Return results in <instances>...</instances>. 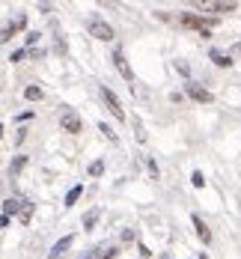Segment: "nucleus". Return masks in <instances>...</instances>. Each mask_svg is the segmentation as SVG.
Here are the masks:
<instances>
[{
	"label": "nucleus",
	"mask_w": 241,
	"mask_h": 259,
	"mask_svg": "<svg viewBox=\"0 0 241 259\" xmlns=\"http://www.w3.org/2000/svg\"><path fill=\"white\" fill-rule=\"evenodd\" d=\"M179 21H182V27H190V30H197V33H200L203 39H209L212 27L217 24L214 18H203V15H194V12H185V15H182Z\"/></svg>",
	"instance_id": "f257e3e1"
},
{
	"label": "nucleus",
	"mask_w": 241,
	"mask_h": 259,
	"mask_svg": "<svg viewBox=\"0 0 241 259\" xmlns=\"http://www.w3.org/2000/svg\"><path fill=\"white\" fill-rule=\"evenodd\" d=\"M60 128L69 131V134H80V131H83V119L78 116L75 107H63V110H60Z\"/></svg>",
	"instance_id": "f03ea898"
},
{
	"label": "nucleus",
	"mask_w": 241,
	"mask_h": 259,
	"mask_svg": "<svg viewBox=\"0 0 241 259\" xmlns=\"http://www.w3.org/2000/svg\"><path fill=\"white\" fill-rule=\"evenodd\" d=\"M86 33H89L92 39H102V42H110V39H113V27L107 24L105 18H99V15L86 21Z\"/></svg>",
	"instance_id": "7ed1b4c3"
},
{
	"label": "nucleus",
	"mask_w": 241,
	"mask_h": 259,
	"mask_svg": "<svg viewBox=\"0 0 241 259\" xmlns=\"http://www.w3.org/2000/svg\"><path fill=\"white\" fill-rule=\"evenodd\" d=\"M102 99H105V104H107V110L113 113V119H119V122H125L128 116H125V110H122V102H119V96L110 90V87H102Z\"/></svg>",
	"instance_id": "20e7f679"
},
{
	"label": "nucleus",
	"mask_w": 241,
	"mask_h": 259,
	"mask_svg": "<svg viewBox=\"0 0 241 259\" xmlns=\"http://www.w3.org/2000/svg\"><path fill=\"white\" fill-rule=\"evenodd\" d=\"M110 60H113V66H116V72H119L122 78L128 80V83H134V72H131V66H128V60H125V51H122V48H116Z\"/></svg>",
	"instance_id": "39448f33"
},
{
	"label": "nucleus",
	"mask_w": 241,
	"mask_h": 259,
	"mask_svg": "<svg viewBox=\"0 0 241 259\" xmlns=\"http://www.w3.org/2000/svg\"><path fill=\"white\" fill-rule=\"evenodd\" d=\"M24 27H27V15H24V12H18V15H15V21L3 24V30H0V42H6L9 36H15V33H18V30H24Z\"/></svg>",
	"instance_id": "423d86ee"
},
{
	"label": "nucleus",
	"mask_w": 241,
	"mask_h": 259,
	"mask_svg": "<svg viewBox=\"0 0 241 259\" xmlns=\"http://www.w3.org/2000/svg\"><path fill=\"white\" fill-rule=\"evenodd\" d=\"M185 90H187V96H190L194 102H200V104H209V102H212V93H209L206 87L194 83V80H187V83H185Z\"/></svg>",
	"instance_id": "0eeeda50"
},
{
	"label": "nucleus",
	"mask_w": 241,
	"mask_h": 259,
	"mask_svg": "<svg viewBox=\"0 0 241 259\" xmlns=\"http://www.w3.org/2000/svg\"><path fill=\"white\" fill-rule=\"evenodd\" d=\"M190 224H194V230H197V235H200L203 244H212V230L206 227V221H203L200 214H190Z\"/></svg>",
	"instance_id": "6e6552de"
},
{
	"label": "nucleus",
	"mask_w": 241,
	"mask_h": 259,
	"mask_svg": "<svg viewBox=\"0 0 241 259\" xmlns=\"http://www.w3.org/2000/svg\"><path fill=\"white\" fill-rule=\"evenodd\" d=\"M72 244H75V235H63V238H60V241H57V244L51 247L48 259H60L63 253H66V250H69V247H72Z\"/></svg>",
	"instance_id": "1a4fd4ad"
},
{
	"label": "nucleus",
	"mask_w": 241,
	"mask_h": 259,
	"mask_svg": "<svg viewBox=\"0 0 241 259\" xmlns=\"http://www.w3.org/2000/svg\"><path fill=\"white\" fill-rule=\"evenodd\" d=\"M209 60H212L214 66H220V69H229L235 60H232V54H226V51H217V48H212L209 51Z\"/></svg>",
	"instance_id": "9d476101"
},
{
	"label": "nucleus",
	"mask_w": 241,
	"mask_h": 259,
	"mask_svg": "<svg viewBox=\"0 0 241 259\" xmlns=\"http://www.w3.org/2000/svg\"><path fill=\"white\" fill-rule=\"evenodd\" d=\"M21 203H24V200H18V197H9V200H3V218H12V214H18V211H21Z\"/></svg>",
	"instance_id": "9b49d317"
},
{
	"label": "nucleus",
	"mask_w": 241,
	"mask_h": 259,
	"mask_svg": "<svg viewBox=\"0 0 241 259\" xmlns=\"http://www.w3.org/2000/svg\"><path fill=\"white\" fill-rule=\"evenodd\" d=\"M200 9H212V12H235V3H197Z\"/></svg>",
	"instance_id": "f8f14e48"
},
{
	"label": "nucleus",
	"mask_w": 241,
	"mask_h": 259,
	"mask_svg": "<svg viewBox=\"0 0 241 259\" xmlns=\"http://www.w3.org/2000/svg\"><path fill=\"white\" fill-rule=\"evenodd\" d=\"M99 214H102L99 208H92V211H86V214H83V221H80V227H83V230L89 233V230H92V227L99 224Z\"/></svg>",
	"instance_id": "ddd939ff"
},
{
	"label": "nucleus",
	"mask_w": 241,
	"mask_h": 259,
	"mask_svg": "<svg viewBox=\"0 0 241 259\" xmlns=\"http://www.w3.org/2000/svg\"><path fill=\"white\" fill-rule=\"evenodd\" d=\"M80 194H83V185H75V188H72V191L66 194V203H63V206H66V208H72V206H75V203L80 200Z\"/></svg>",
	"instance_id": "4468645a"
},
{
	"label": "nucleus",
	"mask_w": 241,
	"mask_h": 259,
	"mask_svg": "<svg viewBox=\"0 0 241 259\" xmlns=\"http://www.w3.org/2000/svg\"><path fill=\"white\" fill-rule=\"evenodd\" d=\"M42 96H45V93H42V87H27V90H24L27 102H42Z\"/></svg>",
	"instance_id": "2eb2a0df"
},
{
	"label": "nucleus",
	"mask_w": 241,
	"mask_h": 259,
	"mask_svg": "<svg viewBox=\"0 0 241 259\" xmlns=\"http://www.w3.org/2000/svg\"><path fill=\"white\" fill-rule=\"evenodd\" d=\"M24 164H27V158H24V155H15V161L9 164V176H18V173L24 170Z\"/></svg>",
	"instance_id": "dca6fc26"
},
{
	"label": "nucleus",
	"mask_w": 241,
	"mask_h": 259,
	"mask_svg": "<svg viewBox=\"0 0 241 259\" xmlns=\"http://www.w3.org/2000/svg\"><path fill=\"white\" fill-rule=\"evenodd\" d=\"M30 218H33V203H21V211H18V221L21 224H30Z\"/></svg>",
	"instance_id": "f3484780"
},
{
	"label": "nucleus",
	"mask_w": 241,
	"mask_h": 259,
	"mask_svg": "<svg viewBox=\"0 0 241 259\" xmlns=\"http://www.w3.org/2000/svg\"><path fill=\"white\" fill-rule=\"evenodd\" d=\"M131 125H134V137H137L140 143H146V128H143V122H140L137 116H131Z\"/></svg>",
	"instance_id": "a211bd4d"
},
{
	"label": "nucleus",
	"mask_w": 241,
	"mask_h": 259,
	"mask_svg": "<svg viewBox=\"0 0 241 259\" xmlns=\"http://www.w3.org/2000/svg\"><path fill=\"white\" fill-rule=\"evenodd\" d=\"M99 131H102V134H105L107 140H110V143H116V140H119V137H116V131L110 128V125H107V122H99Z\"/></svg>",
	"instance_id": "6ab92c4d"
},
{
	"label": "nucleus",
	"mask_w": 241,
	"mask_h": 259,
	"mask_svg": "<svg viewBox=\"0 0 241 259\" xmlns=\"http://www.w3.org/2000/svg\"><path fill=\"white\" fill-rule=\"evenodd\" d=\"M190 185H194V188H203V185H206V176H203V170H194V176H190Z\"/></svg>",
	"instance_id": "aec40b11"
},
{
	"label": "nucleus",
	"mask_w": 241,
	"mask_h": 259,
	"mask_svg": "<svg viewBox=\"0 0 241 259\" xmlns=\"http://www.w3.org/2000/svg\"><path fill=\"white\" fill-rule=\"evenodd\" d=\"M105 173V161H92L89 164V176H102Z\"/></svg>",
	"instance_id": "412c9836"
},
{
	"label": "nucleus",
	"mask_w": 241,
	"mask_h": 259,
	"mask_svg": "<svg viewBox=\"0 0 241 259\" xmlns=\"http://www.w3.org/2000/svg\"><path fill=\"white\" fill-rule=\"evenodd\" d=\"M36 42H39V33H36V30H30V33L24 36V45H27V48H33Z\"/></svg>",
	"instance_id": "4be33fe9"
},
{
	"label": "nucleus",
	"mask_w": 241,
	"mask_h": 259,
	"mask_svg": "<svg viewBox=\"0 0 241 259\" xmlns=\"http://www.w3.org/2000/svg\"><path fill=\"white\" fill-rule=\"evenodd\" d=\"M24 57H27V48H18V51H12V54H9V60H12V63H21Z\"/></svg>",
	"instance_id": "5701e85b"
},
{
	"label": "nucleus",
	"mask_w": 241,
	"mask_h": 259,
	"mask_svg": "<svg viewBox=\"0 0 241 259\" xmlns=\"http://www.w3.org/2000/svg\"><path fill=\"white\" fill-rule=\"evenodd\" d=\"M146 167H149V173H152V176H155V179H158V176H161L158 164H155V161H152V158H146Z\"/></svg>",
	"instance_id": "b1692460"
},
{
	"label": "nucleus",
	"mask_w": 241,
	"mask_h": 259,
	"mask_svg": "<svg viewBox=\"0 0 241 259\" xmlns=\"http://www.w3.org/2000/svg\"><path fill=\"white\" fill-rule=\"evenodd\" d=\"M134 238H137V235H134V230H125V233H122V241H134Z\"/></svg>",
	"instance_id": "393cba45"
},
{
	"label": "nucleus",
	"mask_w": 241,
	"mask_h": 259,
	"mask_svg": "<svg viewBox=\"0 0 241 259\" xmlns=\"http://www.w3.org/2000/svg\"><path fill=\"white\" fill-rule=\"evenodd\" d=\"M232 54H241V45H235V48H232Z\"/></svg>",
	"instance_id": "a878e982"
},
{
	"label": "nucleus",
	"mask_w": 241,
	"mask_h": 259,
	"mask_svg": "<svg viewBox=\"0 0 241 259\" xmlns=\"http://www.w3.org/2000/svg\"><path fill=\"white\" fill-rule=\"evenodd\" d=\"M3 131H6V128H3V125H0V140H3Z\"/></svg>",
	"instance_id": "bb28decb"
},
{
	"label": "nucleus",
	"mask_w": 241,
	"mask_h": 259,
	"mask_svg": "<svg viewBox=\"0 0 241 259\" xmlns=\"http://www.w3.org/2000/svg\"><path fill=\"white\" fill-rule=\"evenodd\" d=\"M200 259H209V256H206V253H203V256H200Z\"/></svg>",
	"instance_id": "cd10ccee"
},
{
	"label": "nucleus",
	"mask_w": 241,
	"mask_h": 259,
	"mask_svg": "<svg viewBox=\"0 0 241 259\" xmlns=\"http://www.w3.org/2000/svg\"><path fill=\"white\" fill-rule=\"evenodd\" d=\"M86 259H89V256H86Z\"/></svg>",
	"instance_id": "c85d7f7f"
}]
</instances>
